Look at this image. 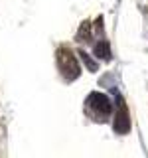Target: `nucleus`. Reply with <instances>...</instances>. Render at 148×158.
<instances>
[{"instance_id":"nucleus-6","label":"nucleus","mask_w":148,"mask_h":158,"mask_svg":"<svg viewBox=\"0 0 148 158\" xmlns=\"http://www.w3.org/2000/svg\"><path fill=\"white\" fill-rule=\"evenodd\" d=\"M79 56H81V59H83V61H85V65H87L89 69H91V71H97V63L93 61V59L89 57L85 52H79Z\"/></svg>"},{"instance_id":"nucleus-1","label":"nucleus","mask_w":148,"mask_h":158,"mask_svg":"<svg viewBox=\"0 0 148 158\" xmlns=\"http://www.w3.org/2000/svg\"><path fill=\"white\" fill-rule=\"evenodd\" d=\"M111 111H113L111 99L107 95H103V93L93 91L91 95L85 99V113L93 118V121H97V123L107 121L109 115H111Z\"/></svg>"},{"instance_id":"nucleus-2","label":"nucleus","mask_w":148,"mask_h":158,"mask_svg":"<svg viewBox=\"0 0 148 158\" xmlns=\"http://www.w3.org/2000/svg\"><path fill=\"white\" fill-rule=\"evenodd\" d=\"M57 67L67 81H73V79H77L81 75V65H79L75 53L67 46H59L57 49Z\"/></svg>"},{"instance_id":"nucleus-3","label":"nucleus","mask_w":148,"mask_h":158,"mask_svg":"<svg viewBox=\"0 0 148 158\" xmlns=\"http://www.w3.org/2000/svg\"><path fill=\"white\" fill-rule=\"evenodd\" d=\"M115 131L118 135H126L130 131V117H128L126 105L118 99V109H117V117H115Z\"/></svg>"},{"instance_id":"nucleus-4","label":"nucleus","mask_w":148,"mask_h":158,"mask_svg":"<svg viewBox=\"0 0 148 158\" xmlns=\"http://www.w3.org/2000/svg\"><path fill=\"white\" fill-rule=\"evenodd\" d=\"M93 52H95V56L99 59H111V48H109V42H97L95 48H93Z\"/></svg>"},{"instance_id":"nucleus-5","label":"nucleus","mask_w":148,"mask_h":158,"mask_svg":"<svg viewBox=\"0 0 148 158\" xmlns=\"http://www.w3.org/2000/svg\"><path fill=\"white\" fill-rule=\"evenodd\" d=\"M91 38H93V26H91V22H83L81 28H79L77 40H79V42H91Z\"/></svg>"}]
</instances>
